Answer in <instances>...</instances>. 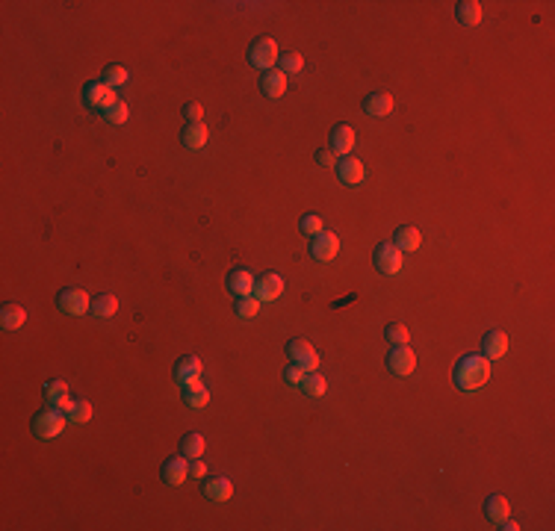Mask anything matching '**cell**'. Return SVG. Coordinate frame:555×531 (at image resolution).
<instances>
[{
  "label": "cell",
  "mask_w": 555,
  "mask_h": 531,
  "mask_svg": "<svg viewBox=\"0 0 555 531\" xmlns=\"http://www.w3.org/2000/svg\"><path fill=\"white\" fill-rule=\"evenodd\" d=\"M163 481L168 487H181L186 478H190V464H186V458H168L163 464Z\"/></svg>",
  "instance_id": "13"
},
{
  "label": "cell",
  "mask_w": 555,
  "mask_h": 531,
  "mask_svg": "<svg viewBox=\"0 0 555 531\" xmlns=\"http://www.w3.org/2000/svg\"><path fill=\"white\" fill-rule=\"evenodd\" d=\"M455 15H458V21L464 27H475L482 21V3L479 0H461V3L455 6Z\"/></svg>",
  "instance_id": "23"
},
{
  "label": "cell",
  "mask_w": 555,
  "mask_h": 531,
  "mask_svg": "<svg viewBox=\"0 0 555 531\" xmlns=\"http://www.w3.org/2000/svg\"><path fill=\"white\" fill-rule=\"evenodd\" d=\"M278 56H281V51H278L275 38H257V42L249 47V62L254 68H260V71H272L278 65Z\"/></svg>",
  "instance_id": "4"
},
{
  "label": "cell",
  "mask_w": 555,
  "mask_h": 531,
  "mask_svg": "<svg viewBox=\"0 0 555 531\" xmlns=\"http://www.w3.org/2000/svg\"><path fill=\"white\" fill-rule=\"evenodd\" d=\"M56 307H59V313H65V316H83V313L92 307V301H89V295L83 290L65 287L56 295Z\"/></svg>",
  "instance_id": "5"
},
{
  "label": "cell",
  "mask_w": 555,
  "mask_h": 531,
  "mask_svg": "<svg viewBox=\"0 0 555 531\" xmlns=\"http://www.w3.org/2000/svg\"><path fill=\"white\" fill-rule=\"evenodd\" d=\"M508 351V337H505L502 331H488L482 340V357H488L490 363L499 360L502 354Z\"/></svg>",
  "instance_id": "14"
},
{
  "label": "cell",
  "mask_w": 555,
  "mask_h": 531,
  "mask_svg": "<svg viewBox=\"0 0 555 531\" xmlns=\"http://www.w3.org/2000/svg\"><path fill=\"white\" fill-rule=\"evenodd\" d=\"M334 169H337V177H340V183H346V186H358V183L363 180V174H366L363 163L354 160L352 154H349V156H340Z\"/></svg>",
  "instance_id": "11"
},
{
  "label": "cell",
  "mask_w": 555,
  "mask_h": 531,
  "mask_svg": "<svg viewBox=\"0 0 555 531\" xmlns=\"http://www.w3.org/2000/svg\"><path fill=\"white\" fill-rule=\"evenodd\" d=\"M316 163L325 165V169H331V165H337V154L331 148H319V151H316Z\"/></svg>",
  "instance_id": "38"
},
{
  "label": "cell",
  "mask_w": 555,
  "mask_h": 531,
  "mask_svg": "<svg viewBox=\"0 0 555 531\" xmlns=\"http://www.w3.org/2000/svg\"><path fill=\"white\" fill-rule=\"evenodd\" d=\"M484 517L490 519V523H502L505 517H508V499L505 496H490L484 502Z\"/></svg>",
  "instance_id": "25"
},
{
  "label": "cell",
  "mask_w": 555,
  "mask_h": 531,
  "mask_svg": "<svg viewBox=\"0 0 555 531\" xmlns=\"http://www.w3.org/2000/svg\"><path fill=\"white\" fill-rule=\"evenodd\" d=\"M68 422H74V425H83V422L92 419V405L89 401H74V408L65 413Z\"/></svg>",
  "instance_id": "32"
},
{
  "label": "cell",
  "mask_w": 555,
  "mask_h": 531,
  "mask_svg": "<svg viewBox=\"0 0 555 531\" xmlns=\"http://www.w3.org/2000/svg\"><path fill=\"white\" fill-rule=\"evenodd\" d=\"M207 139H210V133H207V127L201 121L186 124L181 130V142H183V148H190V151H201V148L207 145Z\"/></svg>",
  "instance_id": "19"
},
{
  "label": "cell",
  "mask_w": 555,
  "mask_h": 531,
  "mask_svg": "<svg viewBox=\"0 0 555 531\" xmlns=\"http://www.w3.org/2000/svg\"><path fill=\"white\" fill-rule=\"evenodd\" d=\"M455 384H458V390L464 392H475L482 390L484 384L490 378V360L482 357V354H467V357H461L455 363V372H452Z\"/></svg>",
  "instance_id": "1"
},
{
  "label": "cell",
  "mask_w": 555,
  "mask_h": 531,
  "mask_svg": "<svg viewBox=\"0 0 555 531\" xmlns=\"http://www.w3.org/2000/svg\"><path fill=\"white\" fill-rule=\"evenodd\" d=\"M363 113L372 118H384L393 113V97L387 92H372L363 97Z\"/></svg>",
  "instance_id": "17"
},
{
  "label": "cell",
  "mask_w": 555,
  "mask_h": 531,
  "mask_svg": "<svg viewBox=\"0 0 555 531\" xmlns=\"http://www.w3.org/2000/svg\"><path fill=\"white\" fill-rule=\"evenodd\" d=\"M299 228H302V233H307V236H316L319 231H325V222H322V215H316V213H307L304 219L299 222Z\"/></svg>",
  "instance_id": "33"
},
{
  "label": "cell",
  "mask_w": 555,
  "mask_h": 531,
  "mask_svg": "<svg viewBox=\"0 0 555 531\" xmlns=\"http://www.w3.org/2000/svg\"><path fill=\"white\" fill-rule=\"evenodd\" d=\"M45 396H47V401L65 399V396H68V384H65L63 378H54V381H47V387H45Z\"/></svg>",
  "instance_id": "35"
},
{
  "label": "cell",
  "mask_w": 555,
  "mask_h": 531,
  "mask_svg": "<svg viewBox=\"0 0 555 531\" xmlns=\"http://www.w3.org/2000/svg\"><path fill=\"white\" fill-rule=\"evenodd\" d=\"M260 92L266 95V97H281L284 92H286V74H281V71H263V77H260Z\"/></svg>",
  "instance_id": "20"
},
{
  "label": "cell",
  "mask_w": 555,
  "mask_h": 531,
  "mask_svg": "<svg viewBox=\"0 0 555 531\" xmlns=\"http://www.w3.org/2000/svg\"><path fill=\"white\" fill-rule=\"evenodd\" d=\"M337 251H340V239H337V233H331V231H319L313 236V242H310V257L316 260V263H328V260H334L337 257Z\"/></svg>",
  "instance_id": "8"
},
{
  "label": "cell",
  "mask_w": 555,
  "mask_h": 531,
  "mask_svg": "<svg viewBox=\"0 0 555 531\" xmlns=\"http://www.w3.org/2000/svg\"><path fill=\"white\" fill-rule=\"evenodd\" d=\"M302 381H304V369H299V366H293V363H290V366L284 369V384H286V387H293V390H299Z\"/></svg>",
  "instance_id": "37"
},
{
  "label": "cell",
  "mask_w": 555,
  "mask_h": 531,
  "mask_svg": "<svg viewBox=\"0 0 555 531\" xmlns=\"http://www.w3.org/2000/svg\"><path fill=\"white\" fill-rule=\"evenodd\" d=\"M384 337H387L393 346H405V342H408V328H405V324H399V322H390L387 331H384Z\"/></svg>",
  "instance_id": "34"
},
{
  "label": "cell",
  "mask_w": 555,
  "mask_h": 531,
  "mask_svg": "<svg viewBox=\"0 0 555 531\" xmlns=\"http://www.w3.org/2000/svg\"><path fill=\"white\" fill-rule=\"evenodd\" d=\"M24 322H27V310L21 304H6V307L0 310V324H3V331H18Z\"/></svg>",
  "instance_id": "24"
},
{
  "label": "cell",
  "mask_w": 555,
  "mask_h": 531,
  "mask_svg": "<svg viewBox=\"0 0 555 531\" xmlns=\"http://www.w3.org/2000/svg\"><path fill=\"white\" fill-rule=\"evenodd\" d=\"M83 101H86V106H92V110H101V113H106L113 104H118V97H115V92L106 83H86L83 86Z\"/></svg>",
  "instance_id": "7"
},
{
  "label": "cell",
  "mask_w": 555,
  "mask_h": 531,
  "mask_svg": "<svg viewBox=\"0 0 555 531\" xmlns=\"http://www.w3.org/2000/svg\"><path fill=\"white\" fill-rule=\"evenodd\" d=\"M257 313H260V301H257L254 295H242V298H236V316L240 319H254Z\"/></svg>",
  "instance_id": "31"
},
{
  "label": "cell",
  "mask_w": 555,
  "mask_h": 531,
  "mask_svg": "<svg viewBox=\"0 0 555 531\" xmlns=\"http://www.w3.org/2000/svg\"><path fill=\"white\" fill-rule=\"evenodd\" d=\"M352 148H354V130L349 124H337L331 130V151L340 156H349Z\"/></svg>",
  "instance_id": "18"
},
{
  "label": "cell",
  "mask_w": 555,
  "mask_h": 531,
  "mask_svg": "<svg viewBox=\"0 0 555 531\" xmlns=\"http://www.w3.org/2000/svg\"><path fill=\"white\" fill-rule=\"evenodd\" d=\"M281 292H284V278L281 274H275V272H266V274H260V278L254 281V298L257 301H275V298H281Z\"/></svg>",
  "instance_id": "9"
},
{
  "label": "cell",
  "mask_w": 555,
  "mask_h": 531,
  "mask_svg": "<svg viewBox=\"0 0 555 531\" xmlns=\"http://www.w3.org/2000/svg\"><path fill=\"white\" fill-rule=\"evenodd\" d=\"M89 313H92V316H98V319H110V316H115V313H118V298H115V295H106V292L95 295Z\"/></svg>",
  "instance_id": "22"
},
{
  "label": "cell",
  "mask_w": 555,
  "mask_h": 531,
  "mask_svg": "<svg viewBox=\"0 0 555 531\" xmlns=\"http://www.w3.org/2000/svg\"><path fill=\"white\" fill-rule=\"evenodd\" d=\"M372 263H375V269H378L381 274L393 278V274L402 272V251L396 248L393 242H381L378 248H375V254H372Z\"/></svg>",
  "instance_id": "6"
},
{
  "label": "cell",
  "mask_w": 555,
  "mask_h": 531,
  "mask_svg": "<svg viewBox=\"0 0 555 531\" xmlns=\"http://www.w3.org/2000/svg\"><path fill=\"white\" fill-rule=\"evenodd\" d=\"M225 287H227V292H231V295L242 298V295H251L254 292V278L245 269H234V272H227Z\"/></svg>",
  "instance_id": "16"
},
{
  "label": "cell",
  "mask_w": 555,
  "mask_h": 531,
  "mask_svg": "<svg viewBox=\"0 0 555 531\" xmlns=\"http://www.w3.org/2000/svg\"><path fill=\"white\" fill-rule=\"evenodd\" d=\"M181 455H183L186 460L201 458V455H204V437H201V434H186V437L181 440Z\"/></svg>",
  "instance_id": "28"
},
{
  "label": "cell",
  "mask_w": 555,
  "mask_h": 531,
  "mask_svg": "<svg viewBox=\"0 0 555 531\" xmlns=\"http://www.w3.org/2000/svg\"><path fill=\"white\" fill-rule=\"evenodd\" d=\"M65 413L63 410H56V408H45V410H38L36 416H33V434L38 437V440H54V437H59L65 431Z\"/></svg>",
  "instance_id": "2"
},
{
  "label": "cell",
  "mask_w": 555,
  "mask_h": 531,
  "mask_svg": "<svg viewBox=\"0 0 555 531\" xmlns=\"http://www.w3.org/2000/svg\"><path fill=\"white\" fill-rule=\"evenodd\" d=\"M127 68L124 65H106L104 68V74H101V83H106L110 88H118V86H124L127 83Z\"/></svg>",
  "instance_id": "29"
},
{
  "label": "cell",
  "mask_w": 555,
  "mask_h": 531,
  "mask_svg": "<svg viewBox=\"0 0 555 531\" xmlns=\"http://www.w3.org/2000/svg\"><path fill=\"white\" fill-rule=\"evenodd\" d=\"M183 115L190 118V124H198V121H201V115H204V110H201V106H198V104H186Z\"/></svg>",
  "instance_id": "39"
},
{
  "label": "cell",
  "mask_w": 555,
  "mask_h": 531,
  "mask_svg": "<svg viewBox=\"0 0 555 531\" xmlns=\"http://www.w3.org/2000/svg\"><path fill=\"white\" fill-rule=\"evenodd\" d=\"M286 360H290L293 366L304 369V372H316V366H319V354H316V349L307 340H290L286 342Z\"/></svg>",
  "instance_id": "3"
},
{
  "label": "cell",
  "mask_w": 555,
  "mask_h": 531,
  "mask_svg": "<svg viewBox=\"0 0 555 531\" xmlns=\"http://www.w3.org/2000/svg\"><path fill=\"white\" fill-rule=\"evenodd\" d=\"M499 528H502V531H517L520 526H517V523H511V519H508V517H505V519H502V523H499Z\"/></svg>",
  "instance_id": "41"
},
{
  "label": "cell",
  "mask_w": 555,
  "mask_h": 531,
  "mask_svg": "<svg viewBox=\"0 0 555 531\" xmlns=\"http://www.w3.org/2000/svg\"><path fill=\"white\" fill-rule=\"evenodd\" d=\"M302 68H304L302 54H281V56H278V71L286 74V77H290V74H299Z\"/></svg>",
  "instance_id": "30"
},
{
  "label": "cell",
  "mask_w": 555,
  "mask_h": 531,
  "mask_svg": "<svg viewBox=\"0 0 555 531\" xmlns=\"http://www.w3.org/2000/svg\"><path fill=\"white\" fill-rule=\"evenodd\" d=\"M325 390H328V381H325L322 375H316V372H304L302 392H307V396H313V399H319V396H325Z\"/></svg>",
  "instance_id": "27"
},
{
  "label": "cell",
  "mask_w": 555,
  "mask_h": 531,
  "mask_svg": "<svg viewBox=\"0 0 555 531\" xmlns=\"http://www.w3.org/2000/svg\"><path fill=\"white\" fill-rule=\"evenodd\" d=\"M204 475H207V467L201 464V458L190 460V478H204Z\"/></svg>",
  "instance_id": "40"
},
{
  "label": "cell",
  "mask_w": 555,
  "mask_h": 531,
  "mask_svg": "<svg viewBox=\"0 0 555 531\" xmlns=\"http://www.w3.org/2000/svg\"><path fill=\"white\" fill-rule=\"evenodd\" d=\"M201 493L210 499V502H227L234 496V484H231V478H222V475H216V478H207L204 484H201Z\"/></svg>",
  "instance_id": "15"
},
{
  "label": "cell",
  "mask_w": 555,
  "mask_h": 531,
  "mask_svg": "<svg viewBox=\"0 0 555 531\" xmlns=\"http://www.w3.org/2000/svg\"><path fill=\"white\" fill-rule=\"evenodd\" d=\"M104 115H106V121L115 124V127H118V124H124V121H127V104H124V101H118V104H113Z\"/></svg>",
  "instance_id": "36"
},
{
  "label": "cell",
  "mask_w": 555,
  "mask_h": 531,
  "mask_svg": "<svg viewBox=\"0 0 555 531\" xmlns=\"http://www.w3.org/2000/svg\"><path fill=\"white\" fill-rule=\"evenodd\" d=\"M420 242H422V236H420L416 228H399L396 231V248L399 251H416L420 248Z\"/></svg>",
  "instance_id": "26"
},
{
  "label": "cell",
  "mask_w": 555,
  "mask_h": 531,
  "mask_svg": "<svg viewBox=\"0 0 555 531\" xmlns=\"http://www.w3.org/2000/svg\"><path fill=\"white\" fill-rule=\"evenodd\" d=\"M416 366V354L408 346H393V351L387 354V369L393 375H411Z\"/></svg>",
  "instance_id": "10"
},
{
  "label": "cell",
  "mask_w": 555,
  "mask_h": 531,
  "mask_svg": "<svg viewBox=\"0 0 555 531\" xmlns=\"http://www.w3.org/2000/svg\"><path fill=\"white\" fill-rule=\"evenodd\" d=\"M183 401H186V408L201 410V408L210 405V390H207L201 381H198V384H190V387H183Z\"/></svg>",
  "instance_id": "21"
},
{
  "label": "cell",
  "mask_w": 555,
  "mask_h": 531,
  "mask_svg": "<svg viewBox=\"0 0 555 531\" xmlns=\"http://www.w3.org/2000/svg\"><path fill=\"white\" fill-rule=\"evenodd\" d=\"M174 381L181 387H190V384L201 381V360L198 357H181L174 363Z\"/></svg>",
  "instance_id": "12"
}]
</instances>
